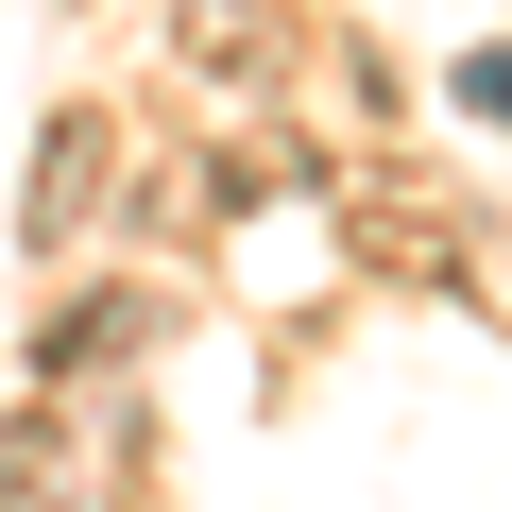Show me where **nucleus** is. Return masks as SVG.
I'll use <instances>...</instances> for the list:
<instances>
[{"instance_id": "nucleus-1", "label": "nucleus", "mask_w": 512, "mask_h": 512, "mask_svg": "<svg viewBox=\"0 0 512 512\" xmlns=\"http://www.w3.org/2000/svg\"><path fill=\"white\" fill-rule=\"evenodd\" d=\"M154 342H171V291L137 274V256H103V274L69 256L52 308H35V376H52V393H137V359H154Z\"/></svg>"}, {"instance_id": "nucleus-2", "label": "nucleus", "mask_w": 512, "mask_h": 512, "mask_svg": "<svg viewBox=\"0 0 512 512\" xmlns=\"http://www.w3.org/2000/svg\"><path fill=\"white\" fill-rule=\"evenodd\" d=\"M120 171H137V120H120V103H52V137H35V205H18L52 274L86 256V222H120Z\"/></svg>"}, {"instance_id": "nucleus-3", "label": "nucleus", "mask_w": 512, "mask_h": 512, "mask_svg": "<svg viewBox=\"0 0 512 512\" xmlns=\"http://www.w3.org/2000/svg\"><path fill=\"white\" fill-rule=\"evenodd\" d=\"M461 120H495V137H512V35H495V52H461Z\"/></svg>"}]
</instances>
